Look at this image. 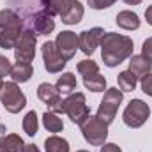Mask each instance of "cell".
<instances>
[{"label": "cell", "instance_id": "cell-1", "mask_svg": "<svg viewBox=\"0 0 152 152\" xmlns=\"http://www.w3.org/2000/svg\"><path fill=\"white\" fill-rule=\"evenodd\" d=\"M99 46H101V58L108 67L120 66L124 60H127L133 55L134 50L133 39L117 32H104Z\"/></svg>", "mask_w": 152, "mask_h": 152}, {"label": "cell", "instance_id": "cell-2", "mask_svg": "<svg viewBox=\"0 0 152 152\" xmlns=\"http://www.w3.org/2000/svg\"><path fill=\"white\" fill-rule=\"evenodd\" d=\"M23 32V21L12 9L0 11V48L14 50V44Z\"/></svg>", "mask_w": 152, "mask_h": 152}, {"label": "cell", "instance_id": "cell-3", "mask_svg": "<svg viewBox=\"0 0 152 152\" xmlns=\"http://www.w3.org/2000/svg\"><path fill=\"white\" fill-rule=\"evenodd\" d=\"M81 134L85 138V142L92 147H101L106 143L108 138V124L103 122L97 115H88L81 124Z\"/></svg>", "mask_w": 152, "mask_h": 152}, {"label": "cell", "instance_id": "cell-4", "mask_svg": "<svg viewBox=\"0 0 152 152\" xmlns=\"http://www.w3.org/2000/svg\"><path fill=\"white\" fill-rule=\"evenodd\" d=\"M0 104L9 113H20L27 106V97L16 81H5L0 88Z\"/></svg>", "mask_w": 152, "mask_h": 152}, {"label": "cell", "instance_id": "cell-5", "mask_svg": "<svg viewBox=\"0 0 152 152\" xmlns=\"http://www.w3.org/2000/svg\"><path fill=\"white\" fill-rule=\"evenodd\" d=\"M124 101V92L118 88V87H112L104 92V97L101 99V104L97 108V117L106 122L108 126L115 120V115H117V110L120 106V103Z\"/></svg>", "mask_w": 152, "mask_h": 152}, {"label": "cell", "instance_id": "cell-6", "mask_svg": "<svg viewBox=\"0 0 152 152\" xmlns=\"http://www.w3.org/2000/svg\"><path fill=\"white\" fill-rule=\"evenodd\" d=\"M151 117V106L142 101V99H131L129 104L126 106L124 113H122V120L127 127L131 129H138L142 127Z\"/></svg>", "mask_w": 152, "mask_h": 152}, {"label": "cell", "instance_id": "cell-7", "mask_svg": "<svg viewBox=\"0 0 152 152\" xmlns=\"http://www.w3.org/2000/svg\"><path fill=\"white\" fill-rule=\"evenodd\" d=\"M36 46H37V34H34V30H23L14 44L16 62L32 64V60L36 58Z\"/></svg>", "mask_w": 152, "mask_h": 152}, {"label": "cell", "instance_id": "cell-8", "mask_svg": "<svg viewBox=\"0 0 152 152\" xmlns=\"http://www.w3.org/2000/svg\"><path fill=\"white\" fill-rule=\"evenodd\" d=\"M66 115L71 118L73 124H81L88 115H90V108L85 101V94L81 92H73L69 94L66 99Z\"/></svg>", "mask_w": 152, "mask_h": 152}, {"label": "cell", "instance_id": "cell-9", "mask_svg": "<svg viewBox=\"0 0 152 152\" xmlns=\"http://www.w3.org/2000/svg\"><path fill=\"white\" fill-rule=\"evenodd\" d=\"M41 53H42L44 69H46L48 73H51V75L60 73V71L66 67V64H67V60L58 53V50H57V46H55V41H46V42L41 46Z\"/></svg>", "mask_w": 152, "mask_h": 152}, {"label": "cell", "instance_id": "cell-10", "mask_svg": "<svg viewBox=\"0 0 152 152\" xmlns=\"http://www.w3.org/2000/svg\"><path fill=\"white\" fill-rule=\"evenodd\" d=\"M55 46H57L58 53H60L66 60H71L76 55V50L80 48V44H78V36H76L73 30H62L60 34H57Z\"/></svg>", "mask_w": 152, "mask_h": 152}, {"label": "cell", "instance_id": "cell-11", "mask_svg": "<svg viewBox=\"0 0 152 152\" xmlns=\"http://www.w3.org/2000/svg\"><path fill=\"white\" fill-rule=\"evenodd\" d=\"M103 36H104V30H103L101 27H94V28H88V30L80 32V36H78L80 50H81L85 55H92V53L96 51V48L101 44Z\"/></svg>", "mask_w": 152, "mask_h": 152}, {"label": "cell", "instance_id": "cell-12", "mask_svg": "<svg viewBox=\"0 0 152 152\" xmlns=\"http://www.w3.org/2000/svg\"><path fill=\"white\" fill-rule=\"evenodd\" d=\"M83 14H85L83 4H81L80 0H69V5H67V7L64 9V12L60 14V20H62V23H66V25H78V23L81 21Z\"/></svg>", "mask_w": 152, "mask_h": 152}, {"label": "cell", "instance_id": "cell-13", "mask_svg": "<svg viewBox=\"0 0 152 152\" xmlns=\"http://www.w3.org/2000/svg\"><path fill=\"white\" fill-rule=\"evenodd\" d=\"M129 71L136 76L138 80H142L143 76L151 75L152 62L147 60L143 55H131L129 57Z\"/></svg>", "mask_w": 152, "mask_h": 152}, {"label": "cell", "instance_id": "cell-14", "mask_svg": "<svg viewBox=\"0 0 152 152\" xmlns=\"http://www.w3.org/2000/svg\"><path fill=\"white\" fill-rule=\"evenodd\" d=\"M37 97L44 103V104H48V110H50L57 101L62 99V97H60V92L57 90V87L51 85V83H48V81L41 83L37 87Z\"/></svg>", "mask_w": 152, "mask_h": 152}, {"label": "cell", "instance_id": "cell-15", "mask_svg": "<svg viewBox=\"0 0 152 152\" xmlns=\"http://www.w3.org/2000/svg\"><path fill=\"white\" fill-rule=\"evenodd\" d=\"M34 30L39 36H50L55 30V20L48 12H37L34 16Z\"/></svg>", "mask_w": 152, "mask_h": 152}, {"label": "cell", "instance_id": "cell-16", "mask_svg": "<svg viewBox=\"0 0 152 152\" xmlns=\"http://www.w3.org/2000/svg\"><path fill=\"white\" fill-rule=\"evenodd\" d=\"M115 21H117V25H118L120 28H124V30H138V28H140V23H142L140 18H138V14L133 12V11H120V12L117 14Z\"/></svg>", "mask_w": 152, "mask_h": 152}, {"label": "cell", "instance_id": "cell-17", "mask_svg": "<svg viewBox=\"0 0 152 152\" xmlns=\"http://www.w3.org/2000/svg\"><path fill=\"white\" fill-rule=\"evenodd\" d=\"M11 78L16 83H27L32 76H34V67L32 64H23V62H16L11 67Z\"/></svg>", "mask_w": 152, "mask_h": 152}, {"label": "cell", "instance_id": "cell-18", "mask_svg": "<svg viewBox=\"0 0 152 152\" xmlns=\"http://www.w3.org/2000/svg\"><path fill=\"white\" fill-rule=\"evenodd\" d=\"M25 147L20 134H4L0 136V152H21Z\"/></svg>", "mask_w": 152, "mask_h": 152}, {"label": "cell", "instance_id": "cell-19", "mask_svg": "<svg viewBox=\"0 0 152 152\" xmlns=\"http://www.w3.org/2000/svg\"><path fill=\"white\" fill-rule=\"evenodd\" d=\"M55 87H57V90H58L60 94H67V96L73 94L76 90V87H78L76 76L73 75V73H62V76H58Z\"/></svg>", "mask_w": 152, "mask_h": 152}, {"label": "cell", "instance_id": "cell-20", "mask_svg": "<svg viewBox=\"0 0 152 152\" xmlns=\"http://www.w3.org/2000/svg\"><path fill=\"white\" fill-rule=\"evenodd\" d=\"M44 151L46 152H69V142L62 136L51 134L44 140Z\"/></svg>", "mask_w": 152, "mask_h": 152}, {"label": "cell", "instance_id": "cell-21", "mask_svg": "<svg viewBox=\"0 0 152 152\" xmlns=\"http://www.w3.org/2000/svg\"><path fill=\"white\" fill-rule=\"evenodd\" d=\"M42 126L46 127L48 133H60V131L64 129V122H62V118H60L57 113L50 112V110L42 113Z\"/></svg>", "mask_w": 152, "mask_h": 152}, {"label": "cell", "instance_id": "cell-22", "mask_svg": "<svg viewBox=\"0 0 152 152\" xmlns=\"http://www.w3.org/2000/svg\"><path fill=\"white\" fill-rule=\"evenodd\" d=\"M136 81H138V78L133 75L129 69L118 73V76H117V83H118V88L122 92H133L136 88Z\"/></svg>", "mask_w": 152, "mask_h": 152}, {"label": "cell", "instance_id": "cell-23", "mask_svg": "<svg viewBox=\"0 0 152 152\" xmlns=\"http://www.w3.org/2000/svg\"><path fill=\"white\" fill-rule=\"evenodd\" d=\"M83 85L87 90H92V92H104L106 90V78L97 73V75L92 76H85L83 78Z\"/></svg>", "mask_w": 152, "mask_h": 152}, {"label": "cell", "instance_id": "cell-24", "mask_svg": "<svg viewBox=\"0 0 152 152\" xmlns=\"http://www.w3.org/2000/svg\"><path fill=\"white\" fill-rule=\"evenodd\" d=\"M42 5L44 12H48L50 16H60L64 9L69 5V0H42Z\"/></svg>", "mask_w": 152, "mask_h": 152}, {"label": "cell", "instance_id": "cell-25", "mask_svg": "<svg viewBox=\"0 0 152 152\" xmlns=\"http://www.w3.org/2000/svg\"><path fill=\"white\" fill-rule=\"evenodd\" d=\"M23 131L28 134V136H36L39 131V118H37V113L32 110L25 115L23 118Z\"/></svg>", "mask_w": 152, "mask_h": 152}, {"label": "cell", "instance_id": "cell-26", "mask_svg": "<svg viewBox=\"0 0 152 152\" xmlns=\"http://www.w3.org/2000/svg\"><path fill=\"white\" fill-rule=\"evenodd\" d=\"M76 69H78V73L83 76H92V75H97L99 73V66H97V62L96 60H88V58H85V60H81V62H78V66H76Z\"/></svg>", "mask_w": 152, "mask_h": 152}, {"label": "cell", "instance_id": "cell-27", "mask_svg": "<svg viewBox=\"0 0 152 152\" xmlns=\"http://www.w3.org/2000/svg\"><path fill=\"white\" fill-rule=\"evenodd\" d=\"M117 0H87V4L92 7V9H96V11H101V9H108V7H112Z\"/></svg>", "mask_w": 152, "mask_h": 152}, {"label": "cell", "instance_id": "cell-28", "mask_svg": "<svg viewBox=\"0 0 152 152\" xmlns=\"http://www.w3.org/2000/svg\"><path fill=\"white\" fill-rule=\"evenodd\" d=\"M140 87H142V92H143V94H147V96L152 97V73L147 75V76H143V78L140 80Z\"/></svg>", "mask_w": 152, "mask_h": 152}, {"label": "cell", "instance_id": "cell-29", "mask_svg": "<svg viewBox=\"0 0 152 152\" xmlns=\"http://www.w3.org/2000/svg\"><path fill=\"white\" fill-rule=\"evenodd\" d=\"M11 67H12V66H11L9 58L4 57V55H0V78L11 75Z\"/></svg>", "mask_w": 152, "mask_h": 152}, {"label": "cell", "instance_id": "cell-30", "mask_svg": "<svg viewBox=\"0 0 152 152\" xmlns=\"http://www.w3.org/2000/svg\"><path fill=\"white\" fill-rule=\"evenodd\" d=\"M142 55L152 62V37H147L142 44Z\"/></svg>", "mask_w": 152, "mask_h": 152}, {"label": "cell", "instance_id": "cell-31", "mask_svg": "<svg viewBox=\"0 0 152 152\" xmlns=\"http://www.w3.org/2000/svg\"><path fill=\"white\" fill-rule=\"evenodd\" d=\"M101 152H122L117 143H104L101 145Z\"/></svg>", "mask_w": 152, "mask_h": 152}, {"label": "cell", "instance_id": "cell-32", "mask_svg": "<svg viewBox=\"0 0 152 152\" xmlns=\"http://www.w3.org/2000/svg\"><path fill=\"white\" fill-rule=\"evenodd\" d=\"M21 152H41V151H39L37 145H34V143H27V145L23 147V151H21Z\"/></svg>", "mask_w": 152, "mask_h": 152}, {"label": "cell", "instance_id": "cell-33", "mask_svg": "<svg viewBox=\"0 0 152 152\" xmlns=\"http://www.w3.org/2000/svg\"><path fill=\"white\" fill-rule=\"evenodd\" d=\"M145 20H147V23L152 27V5H149V7L145 9Z\"/></svg>", "mask_w": 152, "mask_h": 152}, {"label": "cell", "instance_id": "cell-34", "mask_svg": "<svg viewBox=\"0 0 152 152\" xmlns=\"http://www.w3.org/2000/svg\"><path fill=\"white\" fill-rule=\"evenodd\" d=\"M127 5H138V4H142L143 0H124Z\"/></svg>", "mask_w": 152, "mask_h": 152}, {"label": "cell", "instance_id": "cell-35", "mask_svg": "<svg viewBox=\"0 0 152 152\" xmlns=\"http://www.w3.org/2000/svg\"><path fill=\"white\" fill-rule=\"evenodd\" d=\"M2 85H4V81H2V78H0V88H2Z\"/></svg>", "mask_w": 152, "mask_h": 152}, {"label": "cell", "instance_id": "cell-36", "mask_svg": "<svg viewBox=\"0 0 152 152\" xmlns=\"http://www.w3.org/2000/svg\"><path fill=\"white\" fill-rule=\"evenodd\" d=\"M76 152H88V151H76Z\"/></svg>", "mask_w": 152, "mask_h": 152}]
</instances>
